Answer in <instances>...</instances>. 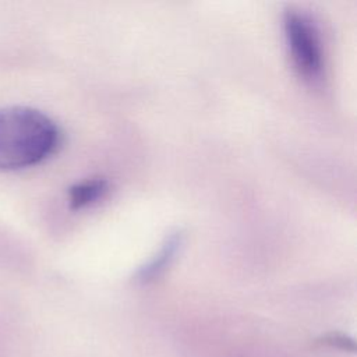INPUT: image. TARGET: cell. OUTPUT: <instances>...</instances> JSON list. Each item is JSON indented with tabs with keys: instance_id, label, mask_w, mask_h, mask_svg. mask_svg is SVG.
<instances>
[{
	"instance_id": "cell-1",
	"label": "cell",
	"mask_w": 357,
	"mask_h": 357,
	"mask_svg": "<svg viewBox=\"0 0 357 357\" xmlns=\"http://www.w3.org/2000/svg\"><path fill=\"white\" fill-rule=\"evenodd\" d=\"M57 124L43 112L26 106L0 109V172L36 166L60 145Z\"/></svg>"
},
{
	"instance_id": "cell-2",
	"label": "cell",
	"mask_w": 357,
	"mask_h": 357,
	"mask_svg": "<svg viewBox=\"0 0 357 357\" xmlns=\"http://www.w3.org/2000/svg\"><path fill=\"white\" fill-rule=\"evenodd\" d=\"M284 36L294 68L308 81H317L324 71V53L315 24L296 8H287L283 15Z\"/></svg>"
},
{
	"instance_id": "cell-3",
	"label": "cell",
	"mask_w": 357,
	"mask_h": 357,
	"mask_svg": "<svg viewBox=\"0 0 357 357\" xmlns=\"http://www.w3.org/2000/svg\"><path fill=\"white\" fill-rule=\"evenodd\" d=\"M183 244V233L180 230L172 231L162 243L159 251L137 272V280L141 283H149L158 279L170 266L176 254Z\"/></svg>"
},
{
	"instance_id": "cell-4",
	"label": "cell",
	"mask_w": 357,
	"mask_h": 357,
	"mask_svg": "<svg viewBox=\"0 0 357 357\" xmlns=\"http://www.w3.org/2000/svg\"><path fill=\"white\" fill-rule=\"evenodd\" d=\"M109 190V183L106 178L93 177L82 180L74 184L68 191V202L71 209H82L95 204L98 199L103 198Z\"/></svg>"
},
{
	"instance_id": "cell-5",
	"label": "cell",
	"mask_w": 357,
	"mask_h": 357,
	"mask_svg": "<svg viewBox=\"0 0 357 357\" xmlns=\"http://www.w3.org/2000/svg\"><path fill=\"white\" fill-rule=\"evenodd\" d=\"M318 342L321 344L336 347V349L346 350V351H354V349H356V344H354L353 339H350L349 336H346L343 333H337V332L328 333V335L322 336Z\"/></svg>"
}]
</instances>
